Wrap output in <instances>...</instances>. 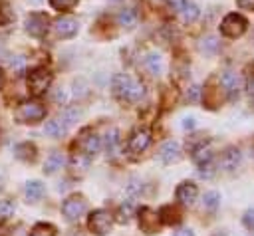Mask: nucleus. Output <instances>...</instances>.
Returning a JSON list of instances; mask_svg holds the SVG:
<instances>
[{
    "label": "nucleus",
    "instance_id": "obj_2",
    "mask_svg": "<svg viewBox=\"0 0 254 236\" xmlns=\"http://www.w3.org/2000/svg\"><path fill=\"white\" fill-rule=\"evenodd\" d=\"M44 117H46V107L38 101H24L14 111V119L18 123H38Z\"/></svg>",
    "mask_w": 254,
    "mask_h": 236
},
{
    "label": "nucleus",
    "instance_id": "obj_46",
    "mask_svg": "<svg viewBox=\"0 0 254 236\" xmlns=\"http://www.w3.org/2000/svg\"><path fill=\"white\" fill-rule=\"evenodd\" d=\"M2 81H4V77H2V71H0V85H2Z\"/></svg>",
    "mask_w": 254,
    "mask_h": 236
},
{
    "label": "nucleus",
    "instance_id": "obj_25",
    "mask_svg": "<svg viewBox=\"0 0 254 236\" xmlns=\"http://www.w3.org/2000/svg\"><path fill=\"white\" fill-rule=\"evenodd\" d=\"M30 236H56V228L48 222H38L30 230Z\"/></svg>",
    "mask_w": 254,
    "mask_h": 236
},
{
    "label": "nucleus",
    "instance_id": "obj_39",
    "mask_svg": "<svg viewBox=\"0 0 254 236\" xmlns=\"http://www.w3.org/2000/svg\"><path fill=\"white\" fill-rule=\"evenodd\" d=\"M185 2H187V0H167L169 8H171L173 12H181V10H183V6H185Z\"/></svg>",
    "mask_w": 254,
    "mask_h": 236
},
{
    "label": "nucleus",
    "instance_id": "obj_34",
    "mask_svg": "<svg viewBox=\"0 0 254 236\" xmlns=\"http://www.w3.org/2000/svg\"><path fill=\"white\" fill-rule=\"evenodd\" d=\"M141 190H143L141 180L139 178H131V182L127 184V194L129 196H137V194H141Z\"/></svg>",
    "mask_w": 254,
    "mask_h": 236
},
{
    "label": "nucleus",
    "instance_id": "obj_14",
    "mask_svg": "<svg viewBox=\"0 0 254 236\" xmlns=\"http://www.w3.org/2000/svg\"><path fill=\"white\" fill-rule=\"evenodd\" d=\"M81 151L87 155V157H91V155H95V153H99V149H101V139L95 135V133H87L83 139H81Z\"/></svg>",
    "mask_w": 254,
    "mask_h": 236
},
{
    "label": "nucleus",
    "instance_id": "obj_37",
    "mask_svg": "<svg viewBox=\"0 0 254 236\" xmlns=\"http://www.w3.org/2000/svg\"><path fill=\"white\" fill-rule=\"evenodd\" d=\"M24 65H26L24 58H12L10 59V67L14 69V73H22L24 71Z\"/></svg>",
    "mask_w": 254,
    "mask_h": 236
},
{
    "label": "nucleus",
    "instance_id": "obj_7",
    "mask_svg": "<svg viewBox=\"0 0 254 236\" xmlns=\"http://www.w3.org/2000/svg\"><path fill=\"white\" fill-rule=\"evenodd\" d=\"M48 16L46 14H38V12H34V14H30L28 18H26V22H24V26H26V32L30 34V36H34V38H42V36H46V32H48Z\"/></svg>",
    "mask_w": 254,
    "mask_h": 236
},
{
    "label": "nucleus",
    "instance_id": "obj_6",
    "mask_svg": "<svg viewBox=\"0 0 254 236\" xmlns=\"http://www.w3.org/2000/svg\"><path fill=\"white\" fill-rule=\"evenodd\" d=\"M85 208H87L85 198H83L81 194H71V196H67V198L64 200V204H62V214H64L69 222H75V220H79V218L85 214Z\"/></svg>",
    "mask_w": 254,
    "mask_h": 236
},
{
    "label": "nucleus",
    "instance_id": "obj_32",
    "mask_svg": "<svg viewBox=\"0 0 254 236\" xmlns=\"http://www.w3.org/2000/svg\"><path fill=\"white\" fill-rule=\"evenodd\" d=\"M200 50H202L204 54H214V52L218 50V42H216V38H212V36L204 38L202 44H200Z\"/></svg>",
    "mask_w": 254,
    "mask_h": 236
},
{
    "label": "nucleus",
    "instance_id": "obj_12",
    "mask_svg": "<svg viewBox=\"0 0 254 236\" xmlns=\"http://www.w3.org/2000/svg\"><path fill=\"white\" fill-rule=\"evenodd\" d=\"M159 159H161L163 163H167V165L177 163V161L181 159V145H179L177 141H167V143L161 147V151H159Z\"/></svg>",
    "mask_w": 254,
    "mask_h": 236
},
{
    "label": "nucleus",
    "instance_id": "obj_23",
    "mask_svg": "<svg viewBox=\"0 0 254 236\" xmlns=\"http://www.w3.org/2000/svg\"><path fill=\"white\" fill-rule=\"evenodd\" d=\"M117 22H119V26H123V28H127V30H131V28L137 24V14H135V10H131V8L121 10V12H119V16H117Z\"/></svg>",
    "mask_w": 254,
    "mask_h": 236
},
{
    "label": "nucleus",
    "instance_id": "obj_3",
    "mask_svg": "<svg viewBox=\"0 0 254 236\" xmlns=\"http://www.w3.org/2000/svg\"><path fill=\"white\" fill-rule=\"evenodd\" d=\"M111 226H113V216H111L107 210H103V208L93 210V212L87 216V228H89L93 234H97V236H105V234L111 230Z\"/></svg>",
    "mask_w": 254,
    "mask_h": 236
},
{
    "label": "nucleus",
    "instance_id": "obj_16",
    "mask_svg": "<svg viewBox=\"0 0 254 236\" xmlns=\"http://www.w3.org/2000/svg\"><path fill=\"white\" fill-rule=\"evenodd\" d=\"M216 89H218V87H212V81L204 87V91L200 89V93H202V101H204V105H206L208 109H216V107L220 105V95H218Z\"/></svg>",
    "mask_w": 254,
    "mask_h": 236
},
{
    "label": "nucleus",
    "instance_id": "obj_19",
    "mask_svg": "<svg viewBox=\"0 0 254 236\" xmlns=\"http://www.w3.org/2000/svg\"><path fill=\"white\" fill-rule=\"evenodd\" d=\"M159 220L165 222V224H177V222L181 220V212H179L175 206L167 204V206H163V208L159 210Z\"/></svg>",
    "mask_w": 254,
    "mask_h": 236
},
{
    "label": "nucleus",
    "instance_id": "obj_40",
    "mask_svg": "<svg viewBox=\"0 0 254 236\" xmlns=\"http://www.w3.org/2000/svg\"><path fill=\"white\" fill-rule=\"evenodd\" d=\"M194 127H196V119H194V117H185V119H183V129H189V131H190V129H194Z\"/></svg>",
    "mask_w": 254,
    "mask_h": 236
},
{
    "label": "nucleus",
    "instance_id": "obj_26",
    "mask_svg": "<svg viewBox=\"0 0 254 236\" xmlns=\"http://www.w3.org/2000/svg\"><path fill=\"white\" fill-rule=\"evenodd\" d=\"M131 216H133V202H131V200H125V202L119 206V210H117V220H119L121 224H127V222L131 220Z\"/></svg>",
    "mask_w": 254,
    "mask_h": 236
},
{
    "label": "nucleus",
    "instance_id": "obj_41",
    "mask_svg": "<svg viewBox=\"0 0 254 236\" xmlns=\"http://www.w3.org/2000/svg\"><path fill=\"white\" fill-rule=\"evenodd\" d=\"M65 99H67V93H65L64 89H58V91L54 93V101H56V103H64Z\"/></svg>",
    "mask_w": 254,
    "mask_h": 236
},
{
    "label": "nucleus",
    "instance_id": "obj_35",
    "mask_svg": "<svg viewBox=\"0 0 254 236\" xmlns=\"http://www.w3.org/2000/svg\"><path fill=\"white\" fill-rule=\"evenodd\" d=\"M50 4L56 8V10H69L77 4V0H50Z\"/></svg>",
    "mask_w": 254,
    "mask_h": 236
},
{
    "label": "nucleus",
    "instance_id": "obj_36",
    "mask_svg": "<svg viewBox=\"0 0 254 236\" xmlns=\"http://www.w3.org/2000/svg\"><path fill=\"white\" fill-rule=\"evenodd\" d=\"M242 224H244L250 232H254V208H248V210L244 212V216H242Z\"/></svg>",
    "mask_w": 254,
    "mask_h": 236
},
{
    "label": "nucleus",
    "instance_id": "obj_38",
    "mask_svg": "<svg viewBox=\"0 0 254 236\" xmlns=\"http://www.w3.org/2000/svg\"><path fill=\"white\" fill-rule=\"evenodd\" d=\"M198 97H200V87L198 85H190L189 91H187V99L189 101H196Z\"/></svg>",
    "mask_w": 254,
    "mask_h": 236
},
{
    "label": "nucleus",
    "instance_id": "obj_28",
    "mask_svg": "<svg viewBox=\"0 0 254 236\" xmlns=\"http://www.w3.org/2000/svg\"><path fill=\"white\" fill-rule=\"evenodd\" d=\"M202 202H204V206H206L208 210H216L218 204H220V194H218L216 190H208V192H204Z\"/></svg>",
    "mask_w": 254,
    "mask_h": 236
},
{
    "label": "nucleus",
    "instance_id": "obj_9",
    "mask_svg": "<svg viewBox=\"0 0 254 236\" xmlns=\"http://www.w3.org/2000/svg\"><path fill=\"white\" fill-rule=\"evenodd\" d=\"M139 228L145 234H155L159 230V214L153 212L149 206H143L139 210Z\"/></svg>",
    "mask_w": 254,
    "mask_h": 236
},
{
    "label": "nucleus",
    "instance_id": "obj_17",
    "mask_svg": "<svg viewBox=\"0 0 254 236\" xmlns=\"http://www.w3.org/2000/svg\"><path fill=\"white\" fill-rule=\"evenodd\" d=\"M44 184L40 182V180H30V182H26V186H24V192H26V198L30 200V202H36L38 198H42L44 196Z\"/></svg>",
    "mask_w": 254,
    "mask_h": 236
},
{
    "label": "nucleus",
    "instance_id": "obj_30",
    "mask_svg": "<svg viewBox=\"0 0 254 236\" xmlns=\"http://www.w3.org/2000/svg\"><path fill=\"white\" fill-rule=\"evenodd\" d=\"M12 214H14V204L8 198H2L0 200V222H6Z\"/></svg>",
    "mask_w": 254,
    "mask_h": 236
},
{
    "label": "nucleus",
    "instance_id": "obj_13",
    "mask_svg": "<svg viewBox=\"0 0 254 236\" xmlns=\"http://www.w3.org/2000/svg\"><path fill=\"white\" fill-rule=\"evenodd\" d=\"M240 161H242L240 151H238L236 147H228V149L222 153V157H220V167L230 173V171H234V169L240 165Z\"/></svg>",
    "mask_w": 254,
    "mask_h": 236
},
{
    "label": "nucleus",
    "instance_id": "obj_10",
    "mask_svg": "<svg viewBox=\"0 0 254 236\" xmlns=\"http://www.w3.org/2000/svg\"><path fill=\"white\" fill-rule=\"evenodd\" d=\"M54 28H56V34L60 38H73L77 34V30H79V24H77V20L73 16H60L56 20Z\"/></svg>",
    "mask_w": 254,
    "mask_h": 236
},
{
    "label": "nucleus",
    "instance_id": "obj_33",
    "mask_svg": "<svg viewBox=\"0 0 254 236\" xmlns=\"http://www.w3.org/2000/svg\"><path fill=\"white\" fill-rule=\"evenodd\" d=\"M79 115H81V111L79 109H75V107H69V109H65L64 111V123L65 125H69V123H73V121H77L79 119Z\"/></svg>",
    "mask_w": 254,
    "mask_h": 236
},
{
    "label": "nucleus",
    "instance_id": "obj_45",
    "mask_svg": "<svg viewBox=\"0 0 254 236\" xmlns=\"http://www.w3.org/2000/svg\"><path fill=\"white\" fill-rule=\"evenodd\" d=\"M6 178H8V175H6V171H4L2 167H0V188H2L4 184H6Z\"/></svg>",
    "mask_w": 254,
    "mask_h": 236
},
{
    "label": "nucleus",
    "instance_id": "obj_31",
    "mask_svg": "<svg viewBox=\"0 0 254 236\" xmlns=\"http://www.w3.org/2000/svg\"><path fill=\"white\" fill-rule=\"evenodd\" d=\"M214 173H216V169H214V163H212V161H206V163H200V165H198V177H202V178H212Z\"/></svg>",
    "mask_w": 254,
    "mask_h": 236
},
{
    "label": "nucleus",
    "instance_id": "obj_22",
    "mask_svg": "<svg viewBox=\"0 0 254 236\" xmlns=\"http://www.w3.org/2000/svg\"><path fill=\"white\" fill-rule=\"evenodd\" d=\"M62 165H64V157H62V153H52L48 159H46V163H44V173L46 175H54L58 169H62Z\"/></svg>",
    "mask_w": 254,
    "mask_h": 236
},
{
    "label": "nucleus",
    "instance_id": "obj_18",
    "mask_svg": "<svg viewBox=\"0 0 254 236\" xmlns=\"http://www.w3.org/2000/svg\"><path fill=\"white\" fill-rule=\"evenodd\" d=\"M145 67L149 69V73L159 75V73L163 71V58H161L157 52L147 54V58H145Z\"/></svg>",
    "mask_w": 254,
    "mask_h": 236
},
{
    "label": "nucleus",
    "instance_id": "obj_11",
    "mask_svg": "<svg viewBox=\"0 0 254 236\" xmlns=\"http://www.w3.org/2000/svg\"><path fill=\"white\" fill-rule=\"evenodd\" d=\"M175 196H177V200H179L181 204H192V202L196 200V196H198V188H196L194 182L183 180V182L177 186Z\"/></svg>",
    "mask_w": 254,
    "mask_h": 236
},
{
    "label": "nucleus",
    "instance_id": "obj_24",
    "mask_svg": "<svg viewBox=\"0 0 254 236\" xmlns=\"http://www.w3.org/2000/svg\"><path fill=\"white\" fill-rule=\"evenodd\" d=\"M198 14H200V10H198V6L196 4H192V2H185V6H183V10H181V16H183V20L185 22H194L196 18H198Z\"/></svg>",
    "mask_w": 254,
    "mask_h": 236
},
{
    "label": "nucleus",
    "instance_id": "obj_42",
    "mask_svg": "<svg viewBox=\"0 0 254 236\" xmlns=\"http://www.w3.org/2000/svg\"><path fill=\"white\" fill-rule=\"evenodd\" d=\"M246 89L250 95H254V71L248 73V77H246Z\"/></svg>",
    "mask_w": 254,
    "mask_h": 236
},
{
    "label": "nucleus",
    "instance_id": "obj_43",
    "mask_svg": "<svg viewBox=\"0 0 254 236\" xmlns=\"http://www.w3.org/2000/svg\"><path fill=\"white\" fill-rule=\"evenodd\" d=\"M236 2H238V6L244 8V10H254V0H236Z\"/></svg>",
    "mask_w": 254,
    "mask_h": 236
},
{
    "label": "nucleus",
    "instance_id": "obj_4",
    "mask_svg": "<svg viewBox=\"0 0 254 236\" xmlns=\"http://www.w3.org/2000/svg\"><path fill=\"white\" fill-rule=\"evenodd\" d=\"M52 83V73L46 67H36L28 73V89L32 95H42Z\"/></svg>",
    "mask_w": 254,
    "mask_h": 236
},
{
    "label": "nucleus",
    "instance_id": "obj_47",
    "mask_svg": "<svg viewBox=\"0 0 254 236\" xmlns=\"http://www.w3.org/2000/svg\"><path fill=\"white\" fill-rule=\"evenodd\" d=\"M30 2H34V4H38V2H42V0H30Z\"/></svg>",
    "mask_w": 254,
    "mask_h": 236
},
{
    "label": "nucleus",
    "instance_id": "obj_8",
    "mask_svg": "<svg viewBox=\"0 0 254 236\" xmlns=\"http://www.w3.org/2000/svg\"><path fill=\"white\" fill-rule=\"evenodd\" d=\"M149 143H151V131H149V129H137V131L129 137L127 149H129V153L139 155V153H143V151L149 147Z\"/></svg>",
    "mask_w": 254,
    "mask_h": 236
},
{
    "label": "nucleus",
    "instance_id": "obj_29",
    "mask_svg": "<svg viewBox=\"0 0 254 236\" xmlns=\"http://www.w3.org/2000/svg\"><path fill=\"white\" fill-rule=\"evenodd\" d=\"M89 167V157L85 155V153H77V155H73L71 157V169L73 171H85Z\"/></svg>",
    "mask_w": 254,
    "mask_h": 236
},
{
    "label": "nucleus",
    "instance_id": "obj_27",
    "mask_svg": "<svg viewBox=\"0 0 254 236\" xmlns=\"http://www.w3.org/2000/svg\"><path fill=\"white\" fill-rule=\"evenodd\" d=\"M117 143H119V131L115 127H111L105 133V149H107V153H113L117 149Z\"/></svg>",
    "mask_w": 254,
    "mask_h": 236
},
{
    "label": "nucleus",
    "instance_id": "obj_5",
    "mask_svg": "<svg viewBox=\"0 0 254 236\" xmlns=\"http://www.w3.org/2000/svg\"><path fill=\"white\" fill-rule=\"evenodd\" d=\"M246 28H248L246 18L240 16V14H236V12L224 16V20L220 22V32L226 38H238V36H242L246 32Z\"/></svg>",
    "mask_w": 254,
    "mask_h": 236
},
{
    "label": "nucleus",
    "instance_id": "obj_21",
    "mask_svg": "<svg viewBox=\"0 0 254 236\" xmlns=\"http://www.w3.org/2000/svg\"><path fill=\"white\" fill-rule=\"evenodd\" d=\"M14 153L20 161H34L36 159V147L30 143H20L14 147Z\"/></svg>",
    "mask_w": 254,
    "mask_h": 236
},
{
    "label": "nucleus",
    "instance_id": "obj_1",
    "mask_svg": "<svg viewBox=\"0 0 254 236\" xmlns=\"http://www.w3.org/2000/svg\"><path fill=\"white\" fill-rule=\"evenodd\" d=\"M111 87H113V93L125 101H139L145 95V87L133 77H129L127 73H117L111 81Z\"/></svg>",
    "mask_w": 254,
    "mask_h": 236
},
{
    "label": "nucleus",
    "instance_id": "obj_15",
    "mask_svg": "<svg viewBox=\"0 0 254 236\" xmlns=\"http://www.w3.org/2000/svg\"><path fill=\"white\" fill-rule=\"evenodd\" d=\"M220 85H222V89H224L230 97H234V95L238 93V77H236V73L224 71V73L220 75Z\"/></svg>",
    "mask_w": 254,
    "mask_h": 236
},
{
    "label": "nucleus",
    "instance_id": "obj_20",
    "mask_svg": "<svg viewBox=\"0 0 254 236\" xmlns=\"http://www.w3.org/2000/svg\"><path fill=\"white\" fill-rule=\"evenodd\" d=\"M44 133H46L48 137H54V139L64 137V133H65V123H62L60 119H52V121H48V123H46Z\"/></svg>",
    "mask_w": 254,
    "mask_h": 236
},
{
    "label": "nucleus",
    "instance_id": "obj_44",
    "mask_svg": "<svg viewBox=\"0 0 254 236\" xmlns=\"http://www.w3.org/2000/svg\"><path fill=\"white\" fill-rule=\"evenodd\" d=\"M173 236H194V232H192L190 228H179Z\"/></svg>",
    "mask_w": 254,
    "mask_h": 236
}]
</instances>
